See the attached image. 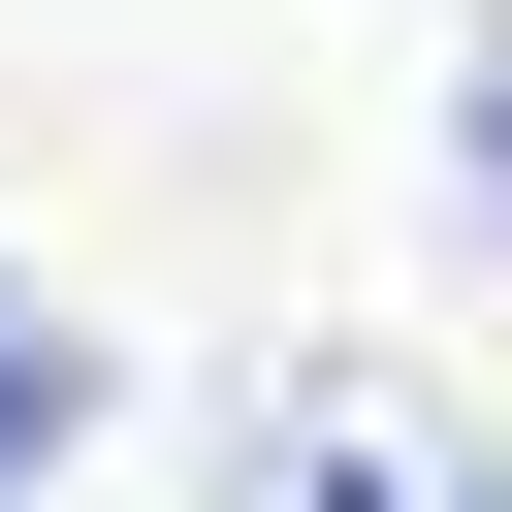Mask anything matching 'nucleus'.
<instances>
[{
	"label": "nucleus",
	"mask_w": 512,
	"mask_h": 512,
	"mask_svg": "<svg viewBox=\"0 0 512 512\" xmlns=\"http://www.w3.org/2000/svg\"><path fill=\"white\" fill-rule=\"evenodd\" d=\"M224 512H512V480H480V416H448L416 352H288V384L224 416Z\"/></svg>",
	"instance_id": "obj_1"
},
{
	"label": "nucleus",
	"mask_w": 512,
	"mask_h": 512,
	"mask_svg": "<svg viewBox=\"0 0 512 512\" xmlns=\"http://www.w3.org/2000/svg\"><path fill=\"white\" fill-rule=\"evenodd\" d=\"M448 192H480V256H512V0H480V64H448Z\"/></svg>",
	"instance_id": "obj_3"
},
{
	"label": "nucleus",
	"mask_w": 512,
	"mask_h": 512,
	"mask_svg": "<svg viewBox=\"0 0 512 512\" xmlns=\"http://www.w3.org/2000/svg\"><path fill=\"white\" fill-rule=\"evenodd\" d=\"M64 416H96V320H64V288H32V256H0V512H32V480H64Z\"/></svg>",
	"instance_id": "obj_2"
}]
</instances>
